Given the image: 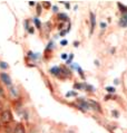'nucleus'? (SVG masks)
<instances>
[{
  "label": "nucleus",
  "mask_w": 127,
  "mask_h": 133,
  "mask_svg": "<svg viewBox=\"0 0 127 133\" xmlns=\"http://www.w3.org/2000/svg\"><path fill=\"white\" fill-rule=\"evenodd\" d=\"M0 120H1L4 123H9V122L12 121V114L9 110H5V111L1 112V116H0Z\"/></svg>",
  "instance_id": "obj_1"
},
{
  "label": "nucleus",
  "mask_w": 127,
  "mask_h": 133,
  "mask_svg": "<svg viewBox=\"0 0 127 133\" xmlns=\"http://www.w3.org/2000/svg\"><path fill=\"white\" fill-rule=\"evenodd\" d=\"M0 78H1V81L6 85H10V84H11V78H10L9 75L6 74V73H1V74H0Z\"/></svg>",
  "instance_id": "obj_2"
},
{
  "label": "nucleus",
  "mask_w": 127,
  "mask_h": 133,
  "mask_svg": "<svg viewBox=\"0 0 127 133\" xmlns=\"http://www.w3.org/2000/svg\"><path fill=\"white\" fill-rule=\"evenodd\" d=\"M14 133H26V130H25L24 125L22 124H17L16 127H15Z\"/></svg>",
  "instance_id": "obj_3"
},
{
  "label": "nucleus",
  "mask_w": 127,
  "mask_h": 133,
  "mask_svg": "<svg viewBox=\"0 0 127 133\" xmlns=\"http://www.w3.org/2000/svg\"><path fill=\"white\" fill-rule=\"evenodd\" d=\"M77 103H78V105L80 106V108H82L84 110H88L89 109V105H88V103L86 101L84 100H77Z\"/></svg>",
  "instance_id": "obj_4"
},
{
  "label": "nucleus",
  "mask_w": 127,
  "mask_h": 133,
  "mask_svg": "<svg viewBox=\"0 0 127 133\" xmlns=\"http://www.w3.org/2000/svg\"><path fill=\"white\" fill-rule=\"evenodd\" d=\"M88 105H89V106H92V108L94 109V110H97L98 112H100V106H99V104H98V103H96V102L92 101V100H90V101H88Z\"/></svg>",
  "instance_id": "obj_5"
},
{
  "label": "nucleus",
  "mask_w": 127,
  "mask_h": 133,
  "mask_svg": "<svg viewBox=\"0 0 127 133\" xmlns=\"http://www.w3.org/2000/svg\"><path fill=\"white\" fill-rule=\"evenodd\" d=\"M119 25L121 27H127V12L123 15V17L120 18V21H119Z\"/></svg>",
  "instance_id": "obj_6"
},
{
  "label": "nucleus",
  "mask_w": 127,
  "mask_h": 133,
  "mask_svg": "<svg viewBox=\"0 0 127 133\" xmlns=\"http://www.w3.org/2000/svg\"><path fill=\"white\" fill-rule=\"evenodd\" d=\"M90 22H92V28H90V31H93V29L95 28V23H96L95 15L93 14V12H90Z\"/></svg>",
  "instance_id": "obj_7"
},
{
  "label": "nucleus",
  "mask_w": 127,
  "mask_h": 133,
  "mask_svg": "<svg viewBox=\"0 0 127 133\" xmlns=\"http://www.w3.org/2000/svg\"><path fill=\"white\" fill-rule=\"evenodd\" d=\"M50 72L53 73L54 75H59L60 74V68H59V67H54V68H51Z\"/></svg>",
  "instance_id": "obj_8"
},
{
  "label": "nucleus",
  "mask_w": 127,
  "mask_h": 133,
  "mask_svg": "<svg viewBox=\"0 0 127 133\" xmlns=\"http://www.w3.org/2000/svg\"><path fill=\"white\" fill-rule=\"evenodd\" d=\"M58 17H59V19H61V20H67L68 19V17H67L65 14H59Z\"/></svg>",
  "instance_id": "obj_9"
},
{
  "label": "nucleus",
  "mask_w": 127,
  "mask_h": 133,
  "mask_svg": "<svg viewBox=\"0 0 127 133\" xmlns=\"http://www.w3.org/2000/svg\"><path fill=\"white\" fill-rule=\"evenodd\" d=\"M0 67H1V68H7V67H8V65H7L6 63L1 62V63H0Z\"/></svg>",
  "instance_id": "obj_10"
},
{
  "label": "nucleus",
  "mask_w": 127,
  "mask_h": 133,
  "mask_svg": "<svg viewBox=\"0 0 127 133\" xmlns=\"http://www.w3.org/2000/svg\"><path fill=\"white\" fill-rule=\"evenodd\" d=\"M106 90H107L109 93H114V91H115V88H114V87H107V88H106Z\"/></svg>",
  "instance_id": "obj_11"
},
{
  "label": "nucleus",
  "mask_w": 127,
  "mask_h": 133,
  "mask_svg": "<svg viewBox=\"0 0 127 133\" xmlns=\"http://www.w3.org/2000/svg\"><path fill=\"white\" fill-rule=\"evenodd\" d=\"M11 93L14 94L15 96H17V95H18V93L16 92V88H11Z\"/></svg>",
  "instance_id": "obj_12"
},
{
  "label": "nucleus",
  "mask_w": 127,
  "mask_h": 133,
  "mask_svg": "<svg viewBox=\"0 0 127 133\" xmlns=\"http://www.w3.org/2000/svg\"><path fill=\"white\" fill-rule=\"evenodd\" d=\"M35 22H36V25H37L38 27H40V23H39V21H38V19H35Z\"/></svg>",
  "instance_id": "obj_13"
},
{
  "label": "nucleus",
  "mask_w": 127,
  "mask_h": 133,
  "mask_svg": "<svg viewBox=\"0 0 127 133\" xmlns=\"http://www.w3.org/2000/svg\"><path fill=\"white\" fill-rule=\"evenodd\" d=\"M80 87H81L80 84H75V88H80Z\"/></svg>",
  "instance_id": "obj_14"
},
{
  "label": "nucleus",
  "mask_w": 127,
  "mask_h": 133,
  "mask_svg": "<svg viewBox=\"0 0 127 133\" xmlns=\"http://www.w3.org/2000/svg\"><path fill=\"white\" fill-rule=\"evenodd\" d=\"M66 44H67V40H63V41H61V45H66Z\"/></svg>",
  "instance_id": "obj_15"
},
{
  "label": "nucleus",
  "mask_w": 127,
  "mask_h": 133,
  "mask_svg": "<svg viewBox=\"0 0 127 133\" xmlns=\"http://www.w3.org/2000/svg\"><path fill=\"white\" fill-rule=\"evenodd\" d=\"M100 26H102V28H105V27H106V25H105V23H104V22H102V23H100Z\"/></svg>",
  "instance_id": "obj_16"
},
{
  "label": "nucleus",
  "mask_w": 127,
  "mask_h": 133,
  "mask_svg": "<svg viewBox=\"0 0 127 133\" xmlns=\"http://www.w3.org/2000/svg\"><path fill=\"white\" fill-rule=\"evenodd\" d=\"M61 57H63V58H67V55L66 54H63V56H61Z\"/></svg>",
  "instance_id": "obj_17"
},
{
  "label": "nucleus",
  "mask_w": 127,
  "mask_h": 133,
  "mask_svg": "<svg viewBox=\"0 0 127 133\" xmlns=\"http://www.w3.org/2000/svg\"><path fill=\"white\" fill-rule=\"evenodd\" d=\"M4 94V92H2V90H1V87H0V95H2Z\"/></svg>",
  "instance_id": "obj_18"
},
{
  "label": "nucleus",
  "mask_w": 127,
  "mask_h": 133,
  "mask_svg": "<svg viewBox=\"0 0 127 133\" xmlns=\"http://www.w3.org/2000/svg\"><path fill=\"white\" fill-rule=\"evenodd\" d=\"M2 110V104H1V102H0V111Z\"/></svg>",
  "instance_id": "obj_19"
}]
</instances>
